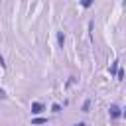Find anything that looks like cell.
<instances>
[{
	"mask_svg": "<svg viewBox=\"0 0 126 126\" xmlns=\"http://www.w3.org/2000/svg\"><path fill=\"white\" fill-rule=\"evenodd\" d=\"M108 114H110V118H120V116H122V112H120V108H118L116 104H110Z\"/></svg>",
	"mask_w": 126,
	"mask_h": 126,
	"instance_id": "1",
	"label": "cell"
},
{
	"mask_svg": "<svg viewBox=\"0 0 126 126\" xmlns=\"http://www.w3.org/2000/svg\"><path fill=\"white\" fill-rule=\"evenodd\" d=\"M39 112H43V104L41 102H33L32 104V114H39Z\"/></svg>",
	"mask_w": 126,
	"mask_h": 126,
	"instance_id": "2",
	"label": "cell"
},
{
	"mask_svg": "<svg viewBox=\"0 0 126 126\" xmlns=\"http://www.w3.org/2000/svg\"><path fill=\"white\" fill-rule=\"evenodd\" d=\"M108 71H110V75H114V73H118V61H114V63H110V67H108Z\"/></svg>",
	"mask_w": 126,
	"mask_h": 126,
	"instance_id": "3",
	"label": "cell"
},
{
	"mask_svg": "<svg viewBox=\"0 0 126 126\" xmlns=\"http://www.w3.org/2000/svg\"><path fill=\"white\" fill-rule=\"evenodd\" d=\"M57 41H59V45L63 47V43H65V35H63V32H59V33H57Z\"/></svg>",
	"mask_w": 126,
	"mask_h": 126,
	"instance_id": "4",
	"label": "cell"
},
{
	"mask_svg": "<svg viewBox=\"0 0 126 126\" xmlns=\"http://www.w3.org/2000/svg\"><path fill=\"white\" fill-rule=\"evenodd\" d=\"M89 108H91V100H85L83 102V112H89Z\"/></svg>",
	"mask_w": 126,
	"mask_h": 126,
	"instance_id": "5",
	"label": "cell"
},
{
	"mask_svg": "<svg viewBox=\"0 0 126 126\" xmlns=\"http://www.w3.org/2000/svg\"><path fill=\"white\" fill-rule=\"evenodd\" d=\"M43 122H47V120L45 118H33L32 120V124H43Z\"/></svg>",
	"mask_w": 126,
	"mask_h": 126,
	"instance_id": "6",
	"label": "cell"
},
{
	"mask_svg": "<svg viewBox=\"0 0 126 126\" xmlns=\"http://www.w3.org/2000/svg\"><path fill=\"white\" fill-rule=\"evenodd\" d=\"M89 6H93V2H91V0H85V2H83V8H89Z\"/></svg>",
	"mask_w": 126,
	"mask_h": 126,
	"instance_id": "7",
	"label": "cell"
},
{
	"mask_svg": "<svg viewBox=\"0 0 126 126\" xmlns=\"http://www.w3.org/2000/svg\"><path fill=\"white\" fill-rule=\"evenodd\" d=\"M51 110H53V112H59V110H61V106H59V104H53V106H51Z\"/></svg>",
	"mask_w": 126,
	"mask_h": 126,
	"instance_id": "8",
	"label": "cell"
},
{
	"mask_svg": "<svg viewBox=\"0 0 126 126\" xmlns=\"http://www.w3.org/2000/svg\"><path fill=\"white\" fill-rule=\"evenodd\" d=\"M0 98H6V93H4V89L0 87Z\"/></svg>",
	"mask_w": 126,
	"mask_h": 126,
	"instance_id": "9",
	"label": "cell"
},
{
	"mask_svg": "<svg viewBox=\"0 0 126 126\" xmlns=\"http://www.w3.org/2000/svg\"><path fill=\"white\" fill-rule=\"evenodd\" d=\"M0 67H6V63H4V57L0 55Z\"/></svg>",
	"mask_w": 126,
	"mask_h": 126,
	"instance_id": "10",
	"label": "cell"
},
{
	"mask_svg": "<svg viewBox=\"0 0 126 126\" xmlns=\"http://www.w3.org/2000/svg\"><path fill=\"white\" fill-rule=\"evenodd\" d=\"M73 126H85V122H79V124H73Z\"/></svg>",
	"mask_w": 126,
	"mask_h": 126,
	"instance_id": "11",
	"label": "cell"
},
{
	"mask_svg": "<svg viewBox=\"0 0 126 126\" xmlns=\"http://www.w3.org/2000/svg\"><path fill=\"white\" fill-rule=\"evenodd\" d=\"M124 114H126V112H124Z\"/></svg>",
	"mask_w": 126,
	"mask_h": 126,
	"instance_id": "12",
	"label": "cell"
},
{
	"mask_svg": "<svg viewBox=\"0 0 126 126\" xmlns=\"http://www.w3.org/2000/svg\"><path fill=\"white\" fill-rule=\"evenodd\" d=\"M124 116H126V114H124Z\"/></svg>",
	"mask_w": 126,
	"mask_h": 126,
	"instance_id": "13",
	"label": "cell"
}]
</instances>
